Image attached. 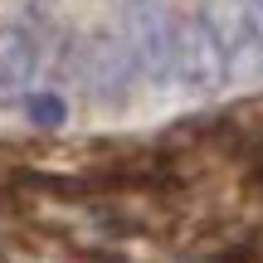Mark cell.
<instances>
[{"instance_id":"6da1fadb","label":"cell","mask_w":263,"mask_h":263,"mask_svg":"<svg viewBox=\"0 0 263 263\" xmlns=\"http://www.w3.org/2000/svg\"><path fill=\"white\" fill-rule=\"evenodd\" d=\"M112 29L137 64L141 88H176V15L161 0H122L112 10Z\"/></svg>"},{"instance_id":"7a4b0ae2","label":"cell","mask_w":263,"mask_h":263,"mask_svg":"<svg viewBox=\"0 0 263 263\" xmlns=\"http://www.w3.org/2000/svg\"><path fill=\"white\" fill-rule=\"evenodd\" d=\"M78 78H83V93L98 112H122L132 103V93L141 88V73L112 25L88 34V44L78 49Z\"/></svg>"},{"instance_id":"3957f363","label":"cell","mask_w":263,"mask_h":263,"mask_svg":"<svg viewBox=\"0 0 263 263\" xmlns=\"http://www.w3.org/2000/svg\"><path fill=\"white\" fill-rule=\"evenodd\" d=\"M176 88L195 98H215L224 88H234V68H229L224 49L215 44L210 25L195 15H176Z\"/></svg>"},{"instance_id":"277c9868","label":"cell","mask_w":263,"mask_h":263,"mask_svg":"<svg viewBox=\"0 0 263 263\" xmlns=\"http://www.w3.org/2000/svg\"><path fill=\"white\" fill-rule=\"evenodd\" d=\"M44 73V39L25 25H0V112L29 107Z\"/></svg>"},{"instance_id":"5b68a950","label":"cell","mask_w":263,"mask_h":263,"mask_svg":"<svg viewBox=\"0 0 263 263\" xmlns=\"http://www.w3.org/2000/svg\"><path fill=\"white\" fill-rule=\"evenodd\" d=\"M200 20L210 25L215 44L224 49L229 68H234V83L258 88L263 83V49L254 44L244 15H239V0H205V5H200Z\"/></svg>"},{"instance_id":"8992f818","label":"cell","mask_w":263,"mask_h":263,"mask_svg":"<svg viewBox=\"0 0 263 263\" xmlns=\"http://www.w3.org/2000/svg\"><path fill=\"white\" fill-rule=\"evenodd\" d=\"M239 15H244L249 34H254V44L263 49V0H239Z\"/></svg>"}]
</instances>
